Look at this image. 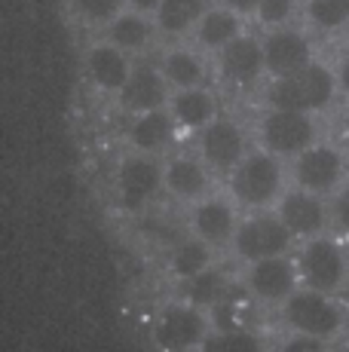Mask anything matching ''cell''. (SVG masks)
Wrapping results in <instances>:
<instances>
[{
  "label": "cell",
  "mask_w": 349,
  "mask_h": 352,
  "mask_svg": "<svg viewBox=\"0 0 349 352\" xmlns=\"http://www.w3.org/2000/svg\"><path fill=\"white\" fill-rule=\"evenodd\" d=\"M166 190L174 199L199 202L203 196H209V166L196 157H172L163 166Z\"/></svg>",
  "instance_id": "obj_18"
},
{
  "label": "cell",
  "mask_w": 349,
  "mask_h": 352,
  "mask_svg": "<svg viewBox=\"0 0 349 352\" xmlns=\"http://www.w3.org/2000/svg\"><path fill=\"white\" fill-rule=\"evenodd\" d=\"M74 6L80 10V16L95 25H111L123 12V0H74Z\"/></svg>",
  "instance_id": "obj_30"
},
{
  "label": "cell",
  "mask_w": 349,
  "mask_h": 352,
  "mask_svg": "<svg viewBox=\"0 0 349 352\" xmlns=\"http://www.w3.org/2000/svg\"><path fill=\"white\" fill-rule=\"evenodd\" d=\"M264 52H267V74L273 80L288 77V74L300 71V67L313 62L310 40L294 28H273L264 37Z\"/></svg>",
  "instance_id": "obj_15"
},
{
  "label": "cell",
  "mask_w": 349,
  "mask_h": 352,
  "mask_svg": "<svg viewBox=\"0 0 349 352\" xmlns=\"http://www.w3.org/2000/svg\"><path fill=\"white\" fill-rule=\"evenodd\" d=\"M300 267L297 261H288V254L264 257V261L248 263V279L245 285L260 303H285L288 297L297 291Z\"/></svg>",
  "instance_id": "obj_11"
},
{
  "label": "cell",
  "mask_w": 349,
  "mask_h": 352,
  "mask_svg": "<svg viewBox=\"0 0 349 352\" xmlns=\"http://www.w3.org/2000/svg\"><path fill=\"white\" fill-rule=\"evenodd\" d=\"M315 126L313 113L304 111H285V107H270L260 117V144L264 151L276 153V157H297L306 147L315 144Z\"/></svg>",
  "instance_id": "obj_5"
},
{
  "label": "cell",
  "mask_w": 349,
  "mask_h": 352,
  "mask_svg": "<svg viewBox=\"0 0 349 352\" xmlns=\"http://www.w3.org/2000/svg\"><path fill=\"white\" fill-rule=\"evenodd\" d=\"M243 34V22H239V12L227 10V6H218V10H205V16L199 19L196 25V43L203 50H224L227 43Z\"/></svg>",
  "instance_id": "obj_22"
},
{
  "label": "cell",
  "mask_w": 349,
  "mask_h": 352,
  "mask_svg": "<svg viewBox=\"0 0 349 352\" xmlns=\"http://www.w3.org/2000/svg\"><path fill=\"white\" fill-rule=\"evenodd\" d=\"M337 77H340V89L349 92V50L344 52V58H340V71H337Z\"/></svg>",
  "instance_id": "obj_36"
},
{
  "label": "cell",
  "mask_w": 349,
  "mask_h": 352,
  "mask_svg": "<svg viewBox=\"0 0 349 352\" xmlns=\"http://www.w3.org/2000/svg\"><path fill=\"white\" fill-rule=\"evenodd\" d=\"M236 212L227 199H218V196H203V199L193 206L190 212V230L193 236L212 242V245H227L236 236Z\"/></svg>",
  "instance_id": "obj_16"
},
{
  "label": "cell",
  "mask_w": 349,
  "mask_h": 352,
  "mask_svg": "<svg viewBox=\"0 0 349 352\" xmlns=\"http://www.w3.org/2000/svg\"><path fill=\"white\" fill-rule=\"evenodd\" d=\"M251 300L254 294L248 291V285H230L224 291L218 303L209 309V322L214 331H236V328H248L251 319Z\"/></svg>",
  "instance_id": "obj_23"
},
{
  "label": "cell",
  "mask_w": 349,
  "mask_h": 352,
  "mask_svg": "<svg viewBox=\"0 0 349 352\" xmlns=\"http://www.w3.org/2000/svg\"><path fill=\"white\" fill-rule=\"evenodd\" d=\"M172 83L166 80L163 67L157 65H135L126 80V86L120 89V104L129 113H147V111H159L169 101Z\"/></svg>",
  "instance_id": "obj_14"
},
{
  "label": "cell",
  "mask_w": 349,
  "mask_h": 352,
  "mask_svg": "<svg viewBox=\"0 0 349 352\" xmlns=\"http://www.w3.org/2000/svg\"><path fill=\"white\" fill-rule=\"evenodd\" d=\"M282 319L294 331V334H313L322 340H331L344 331V309L331 300V294L315 288L294 291L285 303H282Z\"/></svg>",
  "instance_id": "obj_3"
},
{
  "label": "cell",
  "mask_w": 349,
  "mask_h": 352,
  "mask_svg": "<svg viewBox=\"0 0 349 352\" xmlns=\"http://www.w3.org/2000/svg\"><path fill=\"white\" fill-rule=\"evenodd\" d=\"M163 74L174 89H193V86H205V62L190 50H174L163 58Z\"/></svg>",
  "instance_id": "obj_26"
},
{
  "label": "cell",
  "mask_w": 349,
  "mask_h": 352,
  "mask_svg": "<svg viewBox=\"0 0 349 352\" xmlns=\"http://www.w3.org/2000/svg\"><path fill=\"white\" fill-rule=\"evenodd\" d=\"M203 16L205 0H163L157 10V28L169 37H181L187 31H196Z\"/></svg>",
  "instance_id": "obj_24"
},
{
  "label": "cell",
  "mask_w": 349,
  "mask_h": 352,
  "mask_svg": "<svg viewBox=\"0 0 349 352\" xmlns=\"http://www.w3.org/2000/svg\"><path fill=\"white\" fill-rule=\"evenodd\" d=\"M306 19L319 31H344L349 25V0H306Z\"/></svg>",
  "instance_id": "obj_28"
},
{
  "label": "cell",
  "mask_w": 349,
  "mask_h": 352,
  "mask_svg": "<svg viewBox=\"0 0 349 352\" xmlns=\"http://www.w3.org/2000/svg\"><path fill=\"white\" fill-rule=\"evenodd\" d=\"M218 67L221 77L236 89H248L267 74V52L264 40L251 37V34H239L233 43L218 50Z\"/></svg>",
  "instance_id": "obj_12"
},
{
  "label": "cell",
  "mask_w": 349,
  "mask_h": 352,
  "mask_svg": "<svg viewBox=\"0 0 349 352\" xmlns=\"http://www.w3.org/2000/svg\"><path fill=\"white\" fill-rule=\"evenodd\" d=\"M294 242V233L288 230V224L276 214H254V218H245L243 224L236 227V236H233V252H236L239 261L254 263L264 261V257H276V254H288Z\"/></svg>",
  "instance_id": "obj_6"
},
{
  "label": "cell",
  "mask_w": 349,
  "mask_h": 352,
  "mask_svg": "<svg viewBox=\"0 0 349 352\" xmlns=\"http://www.w3.org/2000/svg\"><path fill=\"white\" fill-rule=\"evenodd\" d=\"M107 40L117 43L126 52H141L153 40V22L144 12H120L111 25H107Z\"/></svg>",
  "instance_id": "obj_25"
},
{
  "label": "cell",
  "mask_w": 349,
  "mask_h": 352,
  "mask_svg": "<svg viewBox=\"0 0 349 352\" xmlns=\"http://www.w3.org/2000/svg\"><path fill=\"white\" fill-rule=\"evenodd\" d=\"M209 316H203V309L193 303H172L159 313L157 324H153V343L159 349H193L203 346L209 337Z\"/></svg>",
  "instance_id": "obj_8"
},
{
  "label": "cell",
  "mask_w": 349,
  "mask_h": 352,
  "mask_svg": "<svg viewBox=\"0 0 349 352\" xmlns=\"http://www.w3.org/2000/svg\"><path fill=\"white\" fill-rule=\"evenodd\" d=\"M212 242L199 239V236H187V239H178L169 252V270L178 282H187L193 276H199L203 270H209L214 263V252Z\"/></svg>",
  "instance_id": "obj_21"
},
{
  "label": "cell",
  "mask_w": 349,
  "mask_h": 352,
  "mask_svg": "<svg viewBox=\"0 0 349 352\" xmlns=\"http://www.w3.org/2000/svg\"><path fill=\"white\" fill-rule=\"evenodd\" d=\"M132 65L129 62V52L120 50L117 43H95L89 50V56H86V71H89V80L95 89L102 92H117L126 86V80H129L132 74Z\"/></svg>",
  "instance_id": "obj_17"
},
{
  "label": "cell",
  "mask_w": 349,
  "mask_h": 352,
  "mask_svg": "<svg viewBox=\"0 0 349 352\" xmlns=\"http://www.w3.org/2000/svg\"><path fill=\"white\" fill-rule=\"evenodd\" d=\"M282 187H285V168L276 153L258 151L248 153L230 172V190L236 202L248 208H267L282 199Z\"/></svg>",
  "instance_id": "obj_2"
},
{
  "label": "cell",
  "mask_w": 349,
  "mask_h": 352,
  "mask_svg": "<svg viewBox=\"0 0 349 352\" xmlns=\"http://www.w3.org/2000/svg\"><path fill=\"white\" fill-rule=\"evenodd\" d=\"M288 352H319L325 349V340L322 337H313V334H294L291 340L285 343Z\"/></svg>",
  "instance_id": "obj_33"
},
{
  "label": "cell",
  "mask_w": 349,
  "mask_h": 352,
  "mask_svg": "<svg viewBox=\"0 0 349 352\" xmlns=\"http://www.w3.org/2000/svg\"><path fill=\"white\" fill-rule=\"evenodd\" d=\"M248 157L245 132L233 120L218 117L205 129H199V160L214 172L230 175Z\"/></svg>",
  "instance_id": "obj_10"
},
{
  "label": "cell",
  "mask_w": 349,
  "mask_h": 352,
  "mask_svg": "<svg viewBox=\"0 0 349 352\" xmlns=\"http://www.w3.org/2000/svg\"><path fill=\"white\" fill-rule=\"evenodd\" d=\"M126 3H129L135 12H144V16H157V10H159V3H163V0H126Z\"/></svg>",
  "instance_id": "obj_35"
},
{
  "label": "cell",
  "mask_w": 349,
  "mask_h": 352,
  "mask_svg": "<svg viewBox=\"0 0 349 352\" xmlns=\"http://www.w3.org/2000/svg\"><path fill=\"white\" fill-rule=\"evenodd\" d=\"M203 346L214 352H251L260 343L251 328H236V331H214L212 337H205Z\"/></svg>",
  "instance_id": "obj_29"
},
{
  "label": "cell",
  "mask_w": 349,
  "mask_h": 352,
  "mask_svg": "<svg viewBox=\"0 0 349 352\" xmlns=\"http://www.w3.org/2000/svg\"><path fill=\"white\" fill-rule=\"evenodd\" d=\"M294 10H297V0H260L254 16H258L267 28H285V25L291 22Z\"/></svg>",
  "instance_id": "obj_31"
},
{
  "label": "cell",
  "mask_w": 349,
  "mask_h": 352,
  "mask_svg": "<svg viewBox=\"0 0 349 352\" xmlns=\"http://www.w3.org/2000/svg\"><path fill=\"white\" fill-rule=\"evenodd\" d=\"M178 126L184 129H205L212 120H218V98L212 96L205 86H193V89H178L172 96V107Z\"/></svg>",
  "instance_id": "obj_20"
},
{
  "label": "cell",
  "mask_w": 349,
  "mask_h": 352,
  "mask_svg": "<svg viewBox=\"0 0 349 352\" xmlns=\"http://www.w3.org/2000/svg\"><path fill=\"white\" fill-rule=\"evenodd\" d=\"M344 178H346V160L331 144H313L294 157V181H297V187H304L310 193L328 196L340 190Z\"/></svg>",
  "instance_id": "obj_9"
},
{
  "label": "cell",
  "mask_w": 349,
  "mask_h": 352,
  "mask_svg": "<svg viewBox=\"0 0 349 352\" xmlns=\"http://www.w3.org/2000/svg\"><path fill=\"white\" fill-rule=\"evenodd\" d=\"M344 135H346V144H349V113H346V123H344Z\"/></svg>",
  "instance_id": "obj_37"
},
{
  "label": "cell",
  "mask_w": 349,
  "mask_h": 352,
  "mask_svg": "<svg viewBox=\"0 0 349 352\" xmlns=\"http://www.w3.org/2000/svg\"><path fill=\"white\" fill-rule=\"evenodd\" d=\"M166 187L163 168L150 153H132L117 168V196L126 212H144Z\"/></svg>",
  "instance_id": "obj_7"
},
{
  "label": "cell",
  "mask_w": 349,
  "mask_h": 352,
  "mask_svg": "<svg viewBox=\"0 0 349 352\" xmlns=\"http://www.w3.org/2000/svg\"><path fill=\"white\" fill-rule=\"evenodd\" d=\"M227 288H230V282H227V276L221 273L218 267H209L199 276H193V279L181 282V294H184V300L193 303V307H199V309H212L214 303L224 297Z\"/></svg>",
  "instance_id": "obj_27"
},
{
  "label": "cell",
  "mask_w": 349,
  "mask_h": 352,
  "mask_svg": "<svg viewBox=\"0 0 349 352\" xmlns=\"http://www.w3.org/2000/svg\"><path fill=\"white\" fill-rule=\"evenodd\" d=\"M279 218L288 224L294 239H315L331 224V206H325L319 193L297 187V190L285 193L279 199Z\"/></svg>",
  "instance_id": "obj_13"
},
{
  "label": "cell",
  "mask_w": 349,
  "mask_h": 352,
  "mask_svg": "<svg viewBox=\"0 0 349 352\" xmlns=\"http://www.w3.org/2000/svg\"><path fill=\"white\" fill-rule=\"evenodd\" d=\"M340 89V77L328 65L313 62L300 71L276 77L267 89L270 107H285V111H304V113H319L334 101Z\"/></svg>",
  "instance_id": "obj_1"
},
{
  "label": "cell",
  "mask_w": 349,
  "mask_h": 352,
  "mask_svg": "<svg viewBox=\"0 0 349 352\" xmlns=\"http://www.w3.org/2000/svg\"><path fill=\"white\" fill-rule=\"evenodd\" d=\"M297 267H300L304 285L325 291V294H337L349 279V257L344 252V245H337L328 236L306 239V245L297 254Z\"/></svg>",
  "instance_id": "obj_4"
},
{
  "label": "cell",
  "mask_w": 349,
  "mask_h": 352,
  "mask_svg": "<svg viewBox=\"0 0 349 352\" xmlns=\"http://www.w3.org/2000/svg\"><path fill=\"white\" fill-rule=\"evenodd\" d=\"M174 126H178V120H174V113L166 111V107L135 113V120H132V126H129V144L135 147L138 153H150L153 157V153H159L174 138Z\"/></svg>",
  "instance_id": "obj_19"
},
{
  "label": "cell",
  "mask_w": 349,
  "mask_h": 352,
  "mask_svg": "<svg viewBox=\"0 0 349 352\" xmlns=\"http://www.w3.org/2000/svg\"><path fill=\"white\" fill-rule=\"evenodd\" d=\"M221 3H224L227 10L239 12V16H251V12H258L260 0H221Z\"/></svg>",
  "instance_id": "obj_34"
},
{
  "label": "cell",
  "mask_w": 349,
  "mask_h": 352,
  "mask_svg": "<svg viewBox=\"0 0 349 352\" xmlns=\"http://www.w3.org/2000/svg\"><path fill=\"white\" fill-rule=\"evenodd\" d=\"M331 224L349 233V181L331 196Z\"/></svg>",
  "instance_id": "obj_32"
}]
</instances>
